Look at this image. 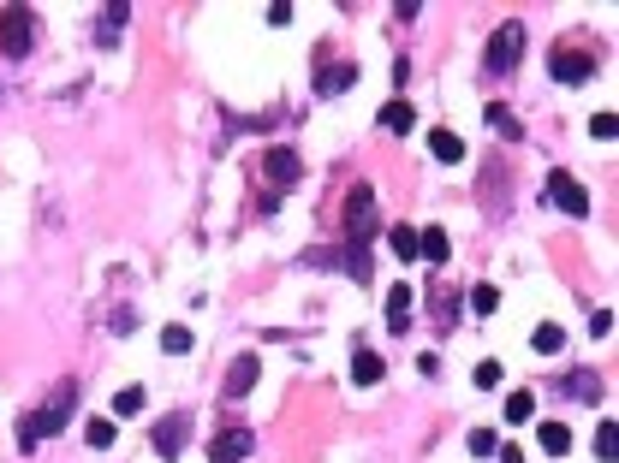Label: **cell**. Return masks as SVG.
Segmentation results:
<instances>
[{
    "label": "cell",
    "mask_w": 619,
    "mask_h": 463,
    "mask_svg": "<svg viewBox=\"0 0 619 463\" xmlns=\"http://www.w3.org/2000/svg\"><path fill=\"white\" fill-rule=\"evenodd\" d=\"M72 410H78V386H72V380H60L54 393L42 398V410H36V416H24V421H18V446H24V451H36V446H42V440H54L60 428L72 421Z\"/></svg>",
    "instance_id": "cell-1"
},
{
    "label": "cell",
    "mask_w": 619,
    "mask_h": 463,
    "mask_svg": "<svg viewBox=\"0 0 619 463\" xmlns=\"http://www.w3.org/2000/svg\"><path fill=\"white\" fill-rule=\"evenodd\" d=\"M30 48H36V13L6 6V13H0V54H6V60H24Z\"/></svg>",
    "instance_id": "cell-2"
},
{
    "label": "cell",
    "mask_w": 619,
    "mask_h": 463,
    "mask_svg": "<svg viewBox=\"0 0 619 463\" xmlns=\"http://www.w3.org/2000/svg\"><path fill=\"white\" fill-rule=\"evenodd\" d=\"M548 202L560 214H572V220H590V190H584L572 172H548Z\"/></svg>",
    "instance_id": "cell-3"
},
{
    "label": "cell",
    "mask_w": 619,
    "mask_h": 463,
    "mask_svg": "<svg viewBox=\"0 0 619 463\" xmlns=\"http://www.w3.org/2000/svg\"><path fill=\"white\" fill-rule=\"evenodd\" d=\"M346 232H352V250L370 244V232H375V190L370 184H358V190L346 197Z\"/></svg>",
    "instance_id": "cell-4"
},
{
    "label": "cell",
    "mask_w": 619,
    "mask_h": 463,
    "mask_svg": "<svg viewBox=\"0 0 619 463\" xmlns=\"http://www.w3.org/2000/svg\"><path fill=\"white\" fill-rule=\"evenodd\" d=\"M596 66H602L596 48H554V78H560V84H590Z\"/></svg>",
    "instance_id": "cell-5"
},
{
    "label": "cell",
    "mask_w": 619,
    "mask_h": 463,
    "mask_svg": "<svg viewBox=\"0 0 619 463\" xmlns=\"http://www.w3.org/2000/svg\"><path fill=\"white\" fill-rule=\"evenodd\" d=\"M250 451H257V434H250V428H220V434L209 440V463H245Z\"/></svg>",
    "instance_id": "cell-6"
},
{
    "label": "cell",
    "mask_w": 619,
    "mask_h": 463,
    "mask_svg": "<svg viewBox=\"0 0 619 463\" xmlns=\"http://www.w3.org/2000/svg\"><path fill=\"white\" fill-rule=\"evenodd\" d=\"M524 54V24H501L489 36V71H512Z\"/></svg>",
    "instance_id": "cell-7"
},
{
    "label": "cell",
    "mask_w": 619,
    "mask_h": 463,
    "mask_svg": "<svg viewBox=\"0 0 619 463\" xmlns=\"http://www.w3.org/2000/svg\"><path fill=\"white\" fill-rule=\"evenodd\" d=\"M185 440H191V416H185V410H174V416L155 428V451H161V458H179Z\"/></svg>",
    "instance_id": "cell-8"
},
{
    "label": "cell",
    "mask_w": 619,
    "mask_h": 463,
    "mask_svg": "<svg viewBox=\"0 0 619 463\" xmlns=\"http://www.w3.org/2000/svg\"><path fill=\"white\" fill-rule=\"evenodd\" d=\"M411 315H417V292L399 280V285L388 292V327H393V333H405V327H411Z\"/></svg>",
    "instance_id": "cell-9"
},
{
    "label": "cell",
    "mask_w": 619,
    "mask_h": 463,
    "mask_svg": "<svg viewBox=\"0 0 619 463\" xmlns=\"http://www.w3.org/2000/svg\"><path fill=\"white\" fill-rule=\"evenodd\" d=\"M257 375H262L257 357H232V368H227V398H245L250 386H257Z\"/></svg>",
    "instance_id": "cell-10"
},
{
    "label": "cell",
    "mask_w": 619,
    "mask_h": 463,
    "mask_svg": "<svg viewBox=\"0 0 619 463\" xmlns=\"http://www.w3.org/2000/svg\"><path fill=\"white\" fill-rule=\"evenodd\" d=\"M262 167H268V179L280 184V190H292V184H298V172H304L292 149H268V161H262Z\"/></svg>",
    "instance_id": "cell-11"
},
{
    "label": "cell",
    "mask_w": 619,
    "mask_h": 463,
    "mask_svg": "<svg viewBox=\"0 0 619 463\" xmlns=\"http://www.w3.org/2000/svg\"><path fill=\"white\" fill-rule=\"evenodd\" d=\"M429 154L446 161V167H459V161H464V137H459V131H429Z\"/></svg>",
    "instance_id": "cell-12"
},
{
    "label": "cell",
    "mask_w": 619,
    "mask_h": 463,
    "mask_svg": "<svg viewBox=\"0 0 619 463\" xmlns=\"http://www.w3.org/2000/svg\"><path fill=\"white\" fill-rule=\"evenodd\" d=\"M375 125L399 137V131H411V125H417V113H411V101H388V107L375 113Z\"/></svg>",
    "instance_id": "cell-13"
},
{
    "label": "cell",
    "mask_w": 619,
    "mask_h": 463,
    "mask_svg": "<svg viewBox=\"0 0 619 463\" xmlns=\"http://www.w3.org/2000/svg\"><path fill=\"white\" fill-rule=\"evenodd\" d=\"M417 255H423V262H435V267H441L446 255H453V244H446V232H441V226H429V232H417Z\"/></svg>",
    "instance_id": "cell-14"
},
{
    "label": "cell",
    "mask_w": 619,
    "mask_h": 463,
    "mask_svg": "<svg viewBox=\"0 0 619 463\" xmlns=\"http://www.w3.org/2000/svg\"><path fill=\"white\" fill-rule=\"evenodd\" d=\"M381 375H388V363L375 351H352V380H358V386H375Z\"/></svg>",
    "instance_id": "cell-15"
},
{
    "label": "cell",
    "mask_w": 619,
    "mask_h": 463,
    "mask_svg": "<svg viewBox=\"0 0 619 463\" xmlns=\"http://www.w3.org/2000/svg\"><path fill=\"white\" fill-rule=\"evenodd\" d=\"M536 440H542L548 458H560V451L572 446V428H566V421H542V428H536Z\"/></svg>",
    "instance_id": "cell-16"
},
{
    "label": "cell",
    "mask_w": 619,
    "mask_h": 463,
    "mask_svg": "<svg viewBox=\"0 0 619 463\" xmlns=\"http://www.w3.org/2000/svg\"><path fill=\"white\" fill-rule=\"evenodd\" d=\"M489 131H494V137H506V143H519V137H524V125L512 119V107H501V101L489 107Z\"/></svg>",
    "instance_id": "cell-17"
},
{
    "label": "cell",
    "mask_w": 619,
    "mask_h": 463,
    "mask_svg": "<svg viewBox=\"0 0 619 463\" xmlns=\"http://www.w3.org/2000/svg\"><path fill=\"white\" fill-rule=\"evenodd\" d=\"M596 458H602V463H614V458H619V428H614V416L596 421Z\"/></svg>",
    "instance_id": "cell-18"
},
{
    "label": "cell",
    "mask_w": 619,
    "mask_h": 463,
    "mask_svg": "<svg viewBox=\"0 0 619 463\" xmlns=\"http://www.w3.org/2000/svg\"><path fill=\"white\" fill-rule=\"evenodd\" d=\"M126 18H131L126 6H108V13H101V30H96V42H101V48H114V42H119V30H126Z\"/></svg>",
    "instance_id": "cell-19"
},
{
    "label": "cell",
    "mask_w": 619,
    "mask_h": 463,
    "mask_svg": "<svg viewBox=\"0 0 619 463\" xmlns=\"http://www.w3.org/2000/svg\"><path fill=\"white\" fill-rule=\"evenodd\" d=\"M114 434H119L114 416H96V421L84 428V446H89V451H108V446H114Z\"/></svg>",
    "instance_id": "cell-20"
},
{
    "label": "cell",
    "mask_w": 619,
    "mask_h": 463,
    "mask_svg": "<svg viewBox=\"0 0 619 463\" xmlns=\"http://www.w3.org/2000/svg\"><path fill=\"white\" fill-rule=\"evenodd\" d=\"M358 84V66H328L322 71V96H340V89Z\"/></svg>",
    "instance_id": "cell-21"
},
{
    "label": "cell",
    "mask_w": 619,
    "mask_h": 463,
    "mask_svg": "<svg viewBox=\"0 0 619 463\" xmlns=\"http://www.w3.org/2000/svg\"><path fill=\"white\" fill-rule=\"evenodd\" d=\"M530 345H536V351H542V357H560L566 333H560V327H554V321H542V327H536V333H530Z\"/></svg>",
    "instance_id": "cell-22"
},
{
    "label": "cell",
    "mask_w": 619,
    "mask_h": 463,
    "mask_svg": "<svg viewBox=\"0 0 619 463\" xmlns=\"http://www.w3.org/2000/svg\"><path fill=\"white\" fill-rule=\"evenodd\" d=\"M144 398H149L144 386H126V393H114V416H119V421H126V416H144Z\"/></svg>",
    "instance_id": "cell-23"
},
{
    "label": "cell",
    "mask_w": 619,
    "mask_h": 463,
    "mask_svg": "<svg viewBox=\"0 0 619 463\" xmlns=\"http://www.w3.org/2000/svg\"><path fill=\"white\" fill-rule=\"evenodd\" d=\"M388 244H393V255H399V262H417V232H411V226H393Z\"/></svg>",
    "instance_id": "cell-24"
},
{
    "label": "cell",
    "mask_w": 619,
    "mask_h": 463,
    "mask_svg": "<svg viewBox=\"0 0 619 463\" xmlns=\"http://www.w3.org/2000/svg\"><path fill=\"white\" fill-rule=\"evenodd\" d=\"M161 351L185 357V351H191V327H179V321H174V327H167V333H161Z\"/></svg>",
    "instance_id": "cell-25"
},
{
    "label": "cell",
    "mask_w": 619,
    "mask_h": 463,
    "mask_svg": "<svg viewBox=\"0 0 619 463\" xmlns=\"http://www.w3.org/2000/svg\"><path fill=\"white\" fill-rule=\"evenodd\" d=\"M464 446H471L476 458H494V451H501V440H494V428H471V440H464Z\"/></svg>",
    "instance_id": "cell-26"
},
{
    "label": "cell",
    "mask_w": 619,
    "mask_h": 463,
    "mask_svg": "<svg viewBox=\"0 0 619 463\" xmlns=\"http://www.w3.org/2000/svg\"><path fill=\"white\" fill-rule=\"evenodd\" d=\"M536 416V398L530 393H512V398H506V421H530Z\"/></svg>",
    "instance_id": "cell-27"
},
{
    "label": "cell",
    "mask_w": 619,
    "mask_h": 463,
    "mask_svg": "<svg viewBox=\"0 0 619 463\" xmlns=\"http://www.w3.org/2000/svg\"><path fill=\"white\" fill-rule=\"evenodd\" d=\"M471 309H476V315H494V309H501V292H494V285H476V292H471Z\"/></svg>",
    "instance_id": "cell-28"
},
{
    "label": "cell",
    "mask_w": 619,
    "mask_h": 463,
    "mask_svg": "<svg viewBox=\"0 0 619 463\" xmlns=\"http://www.w3.org/2000/svg\"><path fill=\"white\" fill-rule=\"evenodd\" d=\"M476 386H483V393H494V386H501V363H476Z\"/></svg>",
    "instance_id": "cell-29"
},
{
    "label": "cell",
    "mask_w": 619,
    "mask_h": 463,
    "mask_svg": "<svg viewBox=\"0 0 619 463\" xmlns=\"http://www.w3.org/2000/svg\"><path fill=\"white\" fill-rule=\"evenodd\" d=\"M572 393L577 398H602V380H596V375H572Z\"/></svg>",
    "instance_id": "cell-30"
},
{
    "label": "cell",
    "mask_w": 619,
    "mask_h": 463,
    "mask_svg": "<svg viewBox=\"0 0 619 463\" xmlns=\"http://www.w3.org/2000/svg\"><path fill=\"white\" fill-rule=\"evenodd\" d=\"M590 131H596V137H602V143H614L619 119H614V113H596V119H590Z\"/></svg>",
    "instance_id": "cell-31"
},
{
    "label": "cell",
    "mask_w": 619,
    "mask_h": 463,
    "mask_svg": "<svg viewBox=\"0 0 619 463\" xmlns=\"http://www.w3.org/2000/svg\"><path fill=\"white\" fill-rule=\"evenodd\" d=\"M607 333H614V315H607V309H596V315H590V338H607Z\"/></svg>",
    "instance_id": "cell-32"
}]
</instances>
